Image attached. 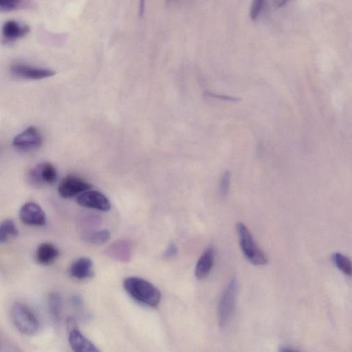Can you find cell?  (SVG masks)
<instances>
[{"label":"cell","instance_id":"e0dca14e","mask_svg":"<svg viewBox=\"0 0 352 352\" xmlns=\"http://www.w3.org/2000/svg\"><path fill=\"white\" fill-rule=\"evenodd\" d=\"M17 234L18 230L12 219H7L0 223V243L7 242Z\"/></svg>","mask_w":352,"mask_h":352},{"label":"cell","instance_id":"9c48e42d","mask_svg":"<svg viewBox=\"0 0 352 352\" xmlns=\"http://www.w3.org/2000/svg\"><path fill=\"white\" fill-rule=\"evenodd\" d=\"M10 70L16 76L30 80L43 79L55 74L54 71L48 68L38 67L21 63L12 65Z\"/></svg>","mask_w":352,"mask_h":352},{"label":"cell","instance_id":"8992f818","mask_svg":"<svg viewBox=\"0 0 352 352\" xmlns=\"http://www.w3.org/2000/svg\"><path fill=\"white\" fill-rule=\"evenodd\" d=\"M43 143V135L35 126H29L17 134L12 140L19 150L28 151L38 148Z\"/></svg>","mask_w":352,"mask_h":352},{"label":"cell","instance_id":"5bb4252c","mask_svg":"<svg viewBox=\"0 0 352 352\" xmlns=\"http://www.w3.org/2000/svg\"><path fill=\"white\" fill-rule=\"evenodd\" d=\"M70 275L78 280L91 278L94 275L93 263L87 257H81L75 261L69 269Z\"/></svg>","mask_w":352,"mask_h":352},{"label":"cell","instance_id":"5b68a950","mask_svg":"<svg viewBox=\"0 0 352 352\" xmlns=\"http://www.w3.org/2000/svg\"><path fill=\"white\" fill-rule=\"evenodd\" d=\"M56 179V169L50 162H42L37 164L27 174L28 184L36 188H39L44 184H52Z\"/></svg>","mask_w":352,"mask_h":352},{"label":"cell","instance_id":"4fadbf2b","mask_svg":"<svg viewBox=\"0 0 352 352\" xmlns=\"http://www.w3.org/2000/svg\"><path fill=\"white\" fill-rule=\"evenodd\" d=\"M214 259V249L208 247L199 257L195 270V275L197 279L206 277L212 268Z\"/></svg>","mask_w":352,"mask_h":352},{"label":"cell","instance_id":"d4e9b609","mask_svg":"<svg viewBox=\"0 0 352 352\" xmlns=\"http://www.w3.org/2000/svg\"><path fill=\"white\" fill-rule=\"evenodd\" d=\"M279 352H298L296 350L289 349V348H282Z\"/></svg>","mask_w":352,"mask_h":352},{"label":"cell","instance_id":"7a4b0ae2","mask_svg":"<svg viewBox=\"0 0 352 352\" xmlns=\"http://www.w3.org/2000/svg\"><path fill=\"white\" fill-rule=\"evenodd\" d=\"M10 316L14 325L21 333L34 336L38 332L39 322L27 305L15 302L12 306Z\"/></svg>","mask_w":352,"mask_h":352},{"label":"cell","instance_id":"ba28073f","mask_svg":"<svg viewBox=\"0 0 352 352\" xmlns=\"http://www.w3.org/2000/svg\"><path fill=\"white\" fill-rule=\"evenodd\" d=\"M77 203L85 208H93L100 211H108L111 208L109 199L102 192L97 190H88L80 194Z\"/></svg>","mask_w":352,"mask_h":352},{"label":"cell","instance_id":"6da1fadb","mask_svg":"<svg viewBox=\"0 0 352 352\" xmlns=\"http://www.w3.org/2000/svg\"><path fill=\"white\" fill-rule=\"evenodd\" d=\"M123 286L126 292L135 300L151 307H156L160 302L159 289L146 280L137 276L124 279Z\"/></svg>","mask_w":352,"mask_h":352},{"label":"cell","instance_id":"3957f363","mask_svg":"<svg viewBox=\"0 0 352 352\" xmlns=\"http://www.w3.org/2000/svg\"><path fill=\"white\" fill-rule=\"evenodd\" d=\"M239 244L245 258L255 265H265L268 260L265 254L257 245L246 226L239 222L236 224Z\"/></svg>","mask_w":352,"mask_h":352},{"label":"cell","instance_id":"44dd1931","mask_svg":"<svg viewBox=\"0 0 352 352\" xmlns=\"http://www.w3.org/2000/svg\"><path fill=\"white\" fill-rule=\"evenodd\" d=\"M230 173L226 170L223 174L219 184V193L221 196L226 197L229 190Z\"/></svg>","mask_w":352,"mask_h":352},{"label":"cell","instance_id":"8fae6325","mask_svg":"<svg viewBox=\"0 0 352 352\" xmlns=\"http://www.w3.org/2000/svg\"><path fill=\"white\" fill-rule=\"evenodd\" d=\"M68 341L74 352H100L98 347L86 338L78 327L68 330Z\"/></svg>","mask_w":352,"mask_h":352},{"label":"cell","instance_id":"d6986e66","mask_svg":"<svg viewBox=\"0 0 352 352\" xmlns=\"http://www.w3.org/2000/svg\"><path fill=\"white\" fill-rule=\"evenodd\" d=\"M111 236V233L107 230H102L94 232L89 234L88 240L91 243L96 245H102L105 243Z\"/></svg>","mask_w":352,"mask_h":352},{"label":"cell","instance_id":"7c38bea8","mask_svg":"<svg viewBox=\"0 0 352 352\" xmlns=\"http://www.w3.org/2000/svg\"><path fill=\"white\" fill-rule=\"evenodd\" d=\"M30 32V27L25 23L15 21H6L1 28L3 38L9 42L23 38Z\"/></svg>","mask_w":352,"mask_h":352},{"label":"cell","instance_id":"7402d4cb","mask_svg":"<svg viewBox=\"0 0 352 352\" xmlns=\"http://www.w3.org/2000/svg\"><path fill=\"white\" fill-rule=\"evenodd\" d=\"M263 1L261 0H255L252 3L250 16L252 20L256 19L259 14L263 7Z\"/></svg>","mask_w":352,"mask_h":352},{"label":"cell","instance_id":"30bf717a","mask_svg":"<svg viewBox=\"0 0 352 352\" xmlns=\"http://www.w3.org/2000/svg\"><path fill=\"white\" fill-rule=\"evenodd\" d=\"M19 217L23 223L30 226H43L46 221L43 210L32 201L27 202L21 206Z\"/></svg>","mask_w":352,"mask_h":352},{"label":"cell","instance_id":"52a82bcc","mask_svg":"<svg viewBox=\"0 0 352 352\" xmlns=\"http://www.w3.org/2000/svg\"><path fill=\"white\" fill-rule=\"evenodd\" d=\"M91 186L80 177L69 175L64 177L58 187V194L68 199L89 190Z\"/></svg>","mask_w":352,"mask_h":352},{"label":"cell","instance_id":"603a6c76","mask_svg":"<svg viewBox=\"0 0 352 352\" xmlns=\"http://www.w3.org/2000/svg\"><path fill=\"white\" fill-rule=\"evenodd\" d=\"M177 252V246L174 243H170L165 250L164 256L166 258H171L175 256Z\"/></svg>","mask_w":352,"mask_h":352},{"label":"cell","instance_id":"ffe728a7","mask_svg":"<svg viewBox=\"0 0 352 352\" xmlns=\"http://www.w3.org/2000/svg\"><path fill=\"white\" fill-rule=\"evenodd\" d=\"M23 2L19 0H0V12H10L21 8Z\"/></svg>","mask_w":352,"mask_h":352},{"label":"cell","instance_id":"9a60e30c","mask_svg":"<svg viewBox=\"0 0 352 352\" xmlns=\"http://www.w3.org/2000/svg\"><path fill=\"white\" fill-rule=\"evenodd\" d=\"M58 255L59 251L53 244L43 243L36 250V260L41 265H49L56 260Z\"/></svg>","mask_w":352,"mask_h":352},{"label":"cell","instance_id":"ac0fdd59","mask_svg":"<svg viewBox=\"0 0 352 352\" xmlns=\"http://www.w3.org/2000/svg\"><path fill=\"white\" fill-rule=\"evenodd\" d=\"M331 260L335 265L344 274L351 275L352 265L349 258L341 253L334 252L331 254Z\"/></svg>","mask_w":352,"mask_h":352},{"label":"cell","instance_id":"2e32d148","mask_svg":"<svg viewBox=\"0 0 352 352\" xmlns=\"http://www.w3.org/2000/svg\"><path fill=\"white\" fill-rule=\"evenodd\" d=\"M48 306L53 320L58 322L60 319L63 309V300L58 293L52 292L49 294Z\"/></svg>","mask_w":352,"mask_h":352},{"label":"cell","instance_id":"cb8c5ba5","mask_svg":"<svg viewBox=\"0 0 352 352\" xmlns=\"http://www.w3.org/2000/svg\"><path fill=\"white\" fill-rule=\"evenodd\" d=\"M208 95L211 97L217 98H219L221 100H225L236 101V100H239L238 98H234L232 96H225V95H218V94H210V93H208Z\"/></svg>","mask_w":352,"mask_h":352},{"label":"cell","instance_id":"277c9868","mask_svg":"<svg viewBox=\"0 0 352 352\" xmlns=\"http://www.w3.org/2000/svg\"><path fill=\"white\" fill-rule=\"evenodd\" d=\"M236 292L237 282L233 278L227 285L219 302L218 320L220 326L226 325L232 314Z\"/></svg>","mask_w":352,"mask_h":352}]
</instances>
